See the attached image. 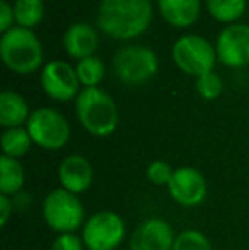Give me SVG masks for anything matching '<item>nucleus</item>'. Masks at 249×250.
Returning <instances> with one entry per match:
<instances>
[{"mask_svg":"<svg viewBox=\"0 0 249 250\" xmlns=\"http://www.w3.org/2000/svg\"><path fill=\"white\" fill-rule=\"evenodd\" d=\"M152 21L150 0H101L97 27L113 40H133L143 34Z\"/></svg>","mask_w":249,"mask_h":250,"instance_id":"nucleus-1","label":"nucleus"},{"mask_svg":"<svg viewBox=\"0 0 249 250\" xmlns=\"http://www.w3.org/2000/svg\"><path fill=\"white\" fill-rule=\"evenodd\" d=\"M75 114L82 128L97 138L113 135L120 123L116 102L99 87L80 90L75 99Z\"/></svg>","mask_w":249,"mask_h":250,"instance_id":"nucleus-2","label":"nucleus"},{"mask_svg":"<svg viewBox=\"0 0 249 250\" xmlns=\"http://www.w3.org/2000/svg\"><path fill=\"white\" fill-rule=\"evenodd\" d=\"M0 55L3 65L14 73L27 75L43 65V46L33 29L14 26L0 38Z\"/></svg>","mask_w":249,"mask_h":250,"instance_id":"nucleus-3","label":"nucleus"},{"mask_svg":"<svg viewBox=\"0 0 249 250\" xmlns=\"http://www.w3.org/2000/svg\"><path fill=\"white\" fill-rule=\"evenodd\" d=\"M84 204L77 194L65 189H53L43 201V218L46 225L57 233H75L84 227Z\"/></svg>","mask_w":249,"mask_h":250,"instance_id":"nucleus-4","label":"nucleus"},{"mask_svg":"<svg viewBox=\"0 0 249 250\" xmlns=\"http://www.w3.org/2000/svg\"><path fill=\"white\" fill-rule=\"evenodd\" d=\"M173 62L181 72L191 77H202L205 73L213 72L217 63V50L198 34L181 36L173 44Z\"/></svg>","mask_w":249,"mask_h":250,"instance_id":"nucleus-5","label":"nucleus"},{"mask_svg":"<svg viewBox=\"0 0 249 250\" xmlns=\"http://www.w3.org/2000/svg\"><path fill=\"white\" fill-rule=\"evenodd\" d=\"M26 129L34 145L43 150H62L70 140L68 121L62 112L51 107H40L31 112Z\"/></svg>","mask_w":249,"mask_h":250,"instance_id":"nucleus-6","label":"nucleus"},{"mask_svg":"<svg viewBox=\"0 0 249 250\" xmlns=\"http://www.w3.org/2000/svg\"><path fill=\"white\" fill-rule=\"evenodd\" d=\"M159 68V60L154 50L142 44L125 46L114 55V75L126 85H142L149 82Z\"/></svg>","mask_w":249,"mask_h":250,"instance_id":"nucleus-7","label":"nucleus"},{"mask_svg":"<svg viewBox=\"0 0 249 250\" xmlns=\"http://www.w3.org/2000/svg\"><path fill=\"white\" fill-rule=\"evenodd\" d=\"M125 235V221L114 211H97L82 227V240L87 250H116L123 244Z\"/></svg>","mask_w":249,"mask_h":250,"instance_id":"nucleus-8","label":"nucleus"},{"mask_svg":"<svg viewBox=\"0 0 249 250\" xmlns=\"http://www.w3.org/2000/svg\"><path fill=\"white\" fill-rule=\"evenodd\" d=\"M41 87L53 101L67 102L77 99L80 94V80L72 65L57 60L50 62L41 70Z\"/></svg>","mask_w":249,"mask_h":250,"instance_id":"nucleus-9","label":"nucleus"},{"mask_svg":"<svg viewBox=\"0 0 249 250\" xmlns=\"http://www.w3.org/2000/svg\"><path fill=\"white\" fill-rule=\"evenodd\" d=\"M217 58L230 68H243L249 65V26L229 24L220 31L215 43Z\"/></svg>","mask_w":249,"mask_h":250,"instance_id":"nucleus-10","label":"nucleus"},{"mask_svg":"<svg viewBox=\"0 0 249 250\" xmlns=\"http://www.w3.org/2000/svg\"><path fill=\"white\" fill-rule=\"evenodd\" d=\"M167 191L174 203L183 208H195L202 204L206 198V181L200 170L195 167H178L171 182L167 184Z\"/></svg>","mask_w":249,"mask_h":250,"instance_id":"nucleus-11","label":"nucleus"},{"mask_svg":"<svg viewBox=\"0 0 249 250\" xmlns=\"http://www.w3.org/2000/svg\"><path fill=\"white\" fill-rule=\"evenodd\" d=\"M176 235L162 218L142 221L130 235V250H173Z\"/></svg>","mask_w":249,"mask_h":250,"instance_id":"nucleus-12","label":"nucleus"},{"mask_svg":"<svg viewBox=\"0 0 249 250\" xmlns=\"http://www.w3.org/2000/svg\"><path fill=\"white\" fill-rule=\"evenodd\" d=\"M58 181L62 189L72 194H82L94 181V168L82 155H67L58 165Z\"/></svg>","mask_w":249,"mask_h":250,"instance_id":"nucleus-13","label":"nucleus"},{"mask_svg":"<svg viewBox=\"0 0 249 250\" xmlns=\"http://www.w3.org/2000/svg\"><path fill=\"white\" fill-rule=\"evenodd\" d=\"M62 43L67 55L80 62L84 58L94 56L97 46H99V38L91 24L75 22L65 31Z\"/></svg>","mask_w":249,"mask_h":250,"instance_id":"nucleus-14","label":"nucleus"},{"mask_svg":"<svg viewBox=\"0 0 249 250\" xmlns=\"http://www.w3.org/2000/svg\"><path fill=\"white\" fill-rule=\"evenodd\" d=\"M160 16L169 26L184 29L196 22L202 0H157Z\"/></svg>","mask_w":249,"mask_h":250,"instance_id":"nucleus-15","label":"nucleus"},{"mask_svg":"<svg viewBox=\"0 0 249 250\" xmlns=\"http://www.w3.org/2000/svg\"><path fill=\"white\" fill-rule=\"evenodd\" d=\"M29 105L21 94L12 90H3L0 94V126L3 129L21 128L29 121Z\"/></svg>","mask_w":249,"mask_h":250,"instance_id":"nucleus-16","label":"nucleus"},{"mask_svg":"<svg viewBox=\"0 0 249 250\" xmlns=\"http://www.w3.org/2000/svg\"><path fill=\"white\" fill-rule=\"evenodd\" d=\"M24 186V168L17 158L2 155L0 158V194L17 196Z\"/></svg>","mask_w":249,"mask_h":250,"instance_id":"nucleus-17","label":"nucleus"},{"mask_svg":"<svg viewBox=\"0 0 249 250\" xmlns=\"http://www.w3.org/2000/svg\"><path fill=\"white\" fill-rule=\"evenodd\" d=\"M2 151L5 157L10 158H17L27 155V151L31 150V145H34L33 140H31L29 133L26 128H10V129H3L2 133Z\"/></svg>","mask_w":249,"mask_h":250,"instance_id":"nucleus-18","label":"nucleus"},{"mask_svg":"<svg viewBox=\"0 0 249 250\" xmlns=\"http://www.w3.org/2000/svg\"><path fill=\"white\" fill-rule=\"evenodd\" d=\"M12 7L14 17H16V26L26 27V29H34L43 21V0H16Z\"/></svg>","mask_w":249,"mask_h":250,"instance_id":"nucleus-19","label":"nucleus"},{"mask_svg":"<svg viewBox=\"0 0 249 250\" xmlns=\"http://www.w3.org/2000/svg\"><path fill=\"white\" fill-rule=\"evenodd\" d=\"M208 14L219 22H236L246 10V0H205Z\"/></svg>","mask_w":249,"mask_h":250,"instance_id":"nucleus-20","label":"nucleus"},{"mask_svg":"<svg viewBox=\"0 0 249 250\" xmlns=\"http://www.w3.org/2000/svg\"><path fill=\"white\" fill-rule=\"evenodd\" d=\"M75 72L80 80V85H84V89H91L103 82L104 75H106V66H104L103 60L94 55L80 60L75 66Z\"/></svg>","mask_w":249,"mask_h":250,"instance_id":"nucleus-21","label":"nucleus"},{"mask_svg":"<svg viewBox=\"0 0 249 250\" xmlns=\"http://www.w3.org/2000/svg\"><path fill=\"white\" fill-rule=\"evenodd\" d=\"M173 250H213L208 237L200 230H184L176 235Z\"/></svg>","mask_w":249,"mask_h":250,"instance_id":"nucleus-22","label":"nucleus"},{"mask_svg":"<svg viewBox=\"0 0 249 250\" xmlns=\"http://www.w3.org/2000/svg\"><path fill=\"white\" fill-rule=\"evenodd\" d=\"M195 87L198 96L205 101H213L222 94V80H220V77L215 72H210L198 77Z\"/></svg>","mask_w":249,"mask_h":250,"instance_id":"nucleus-23","label":"nucleus"},{"mask_svg":"<svg viewBox=\"0 0 249 250\" xmlns=\"http://www.w3.org/2000/svg\"><path fill=\"white\" fill-rule=\"evenodd\" d=\"M174 170L176 168L171 167L167 162L164 160H154L149 164V167H147V181L150 182V184L154 186H166L171 182V179H173L174 175Z\"/></svg>","mask_w":249,"mask_h":250,"instance_id":"nucleus-24","label":"nucleus"},{"mask_svg":"<svg viewBox=\"0 0 249 250\" xmlns=\"http://www.w3.org/2000/svg\"><path fill=\"white\" fill-rule=\"evenodd\" d=\"M51 250H87L82 237L75 233H62L51 244Z\"/></svg>","mask_w":249,"mask_h":250,"instance_id":"nucleus-25","label":"nucleus"},{"mask_svg":"<svg viewBox=\"0 0 249 250\" xmlns=\"http://www.w3.org/2000/svg\"><path fill=\"white\" fill-rule=\"evenodd\" d=\"M16 17H14V7L9 3V0L0 2V33H7L14 27Z\"/></svg>","mask_w":249,"mask_h":250,"instance_id":"nucleus-26","label":"nucleus"},{"mask_svg":"<svg viewBox=\"0 0 249 250\" xmlns=\"http://www.w3.org/2000/svg\"><path fill=\"white\" fill-rule=\"evenodd\" d=\"M14 208H16V204H14V199L10 196L0 194V227L2 228L9 223L10 216L14 213Z\"/></svg>","mask_w":249,"mask_h":250,"instance_id":"nucleus-27","label":"nucleus"}]
</instances>
